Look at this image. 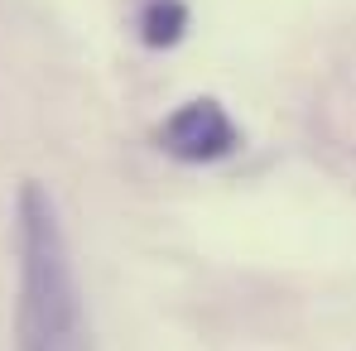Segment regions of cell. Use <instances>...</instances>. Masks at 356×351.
Returning a JSON list of instances; mask_svg holds the SVG:
<instances>
[{
    "instance_id": "obj_1",
    "label": "cell",
    "mask_w": 356,
    "mask_h": 351,
    "mask_svg": "<svg viewBox=\"0 0 356 351\" xmlns=\"http://www.w3.org/2000/svg\"><path fill=\"white\" fill-rule=\"evenodd\" d=\"M19 303H15V351H92V323L77 284L72 245L58 202L44 183H24L19 202Z\"/></svg>"
},
{
    "instance_id": "obj_2",
    "label": "cell",
    "mask_w": 356,
    "mask_h": 351,
    "mask_svg": "<svg viewBox=\"0 0 356 351\" xmlns=\"http://www.w3.org/2000/svg\"><path fill=\"white\" fill-rule=\"evenodd\" d=\"M236 145H241L236 120L212 97L183 101L174 116L159 125V149L178 164H217V159L236 154Z\"/></svg>"
},
{
    "instance_id": "obj_3",
    "label": "cell",
    "mask_w": 356,
    "mask_h": 351,
    "mask_svg": "<svg viewBox=\"0 0 356 351\" xmlns=\"http://www.w3.org/2000/svg\"><path fill=\"white\" fill-rule=\"evenodd\" d=\"M183 29H188V5L183 0H145V10H140V39L149 49L178 44Z\"/></svg>"
}]
</instances>
